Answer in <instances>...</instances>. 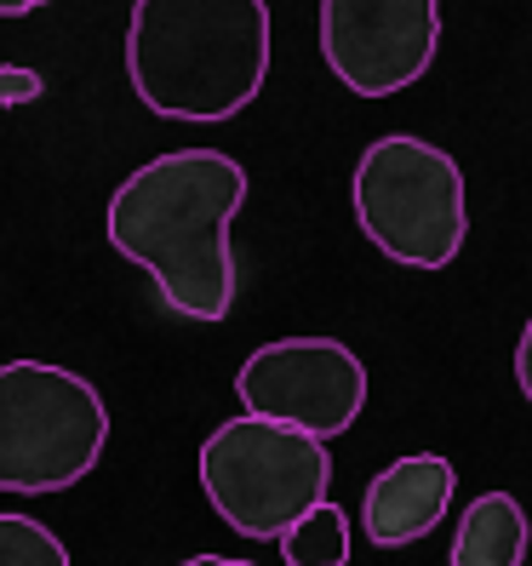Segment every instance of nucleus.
Here are the masks:
<instances>
[{"mask_svg":"<svg viewBox=\"0 0 532 566\" xmlns=\"http://www.w3.org/2000/svg\"><path fill=\"white\" fill-rule=\"evenodd\" d=\"M281 560L286 566H350V515L321 497L281 532Z\"/></svg>","mask_w":532,"mask_h":566,"instance_id":"obj_10","label":"nucleus"},{"mask_svg":"<svg viewBox=\"0 0 532 566\" xmlns=\"http://www.w3.org/2000/svg\"><path fill=\"white\" fill-rule=\"evenodd\" d=\"M452 486H458L452 458H441V452L395 458L389 470L373 475L367 497H361V526H367V538L378 549L418 544V538H429V532L447 521Z\"/></svg>","mask_w":532,"mask_h":566,"instance_id":"obj_8","label":"nucleus"},{"mask_svg":"<svg viewBox=\"0 0 532 566\" xmlns=\"http://www.w3.org/2000/svg\"><path fill=\"white\" fill-rule=\"evenodd\" d=\"M41 7H52V0H0V18H29Z\"/></svg>","mask_w":532,"mask_h":566,"instance_id":"obj_14","label":"nucleus"},{"mask_svg":"<svg viewBox=\"0 0 532 566\" xmlns=\"http://www.w3.org/2000/svg\"><path fill=\"white\" fill-rule=\"evenodd\" d=\"M515 384H521V395L532 401V315H526V326H521V344H515Z\"/></svg>","mask_w":532,"mask_h":566,"instance_id":"obj_13","label":"nucleus"},{"mask_svg":"<svg viewBox=\"0 0 532 566\" xmlns=\"http://www.w3.org/2000/svg\"><path fill=\"white\" fill-rule=\"evenodd\" d=\"M526 510L515 492H481L470 510L458 515L452 555L447 566H526Z\"/></svg>","mask_w":532,"mask_h":566,"instance_id":"obj_9","label":"nucleus"},{"mask_svg":"<svg viewBox=\"0 0 532 566\" xmlns=\"http://www.w3.org/2000/svg\"><path fill=\"white\" fill-rule=\"evenodd\" d=\"M441 0H321V57L355 97H389L429 75Z\"/></svg>","mask_w":532,"mask_h":566,"instance_id":"obj_7","label":"nucleus"},{"mask_svg":"<svg viewBox=\"0 0 532 566\" xmlns=\"http://www.w3.org/2000/svg\"><path fill=\"white\" fill-rule=\"evenodd\" d=\"M236 395L252 418H275L315 441H338L367 407V366L338 338H281L241 360Z\"/></svg>","mask_w":532,"mask_h":566,"instance_id":"obj_6","label":"nucleus"},{"mask_svg":"<svg viewBox=\"0 0 532 566\" xmlns=\"http://www.w3.org/2000/svg\"><path fill=\"white\" fill-rule=\"evenodd\" d=\"M184 566H252V560H229V555H195V560H184Z\"/></svg>","mask_w":532,"mask_h":566,"instance_id":"obj_15","label":"nucleus"},{"mask_svg":"<svg viewBox=\"0 0 532 566\" xmlns=\"http://www.w3.org/2000/svg\"><path fill=\"white\" fill-rule=\"evenodd\" d=\"M126 75L160 120H236L270 75V0H132Z\"/></svg>","mask_w":532,"mask_h":566,"instance_id":"obj_2","label":"nucleus"},{"mask_svg":"<svg viewBox=\"0 0 532 566\" xmlns=\"http://www.w3.org/2000/svg\"><path fill=\"white\" fill-rule=\"evenodd\" d=\"M109 441V407L81 373L52 360H0V492H70Z\"/></svg>","mask_w":532,"mask_h":566,"instance_id":"obj_4","label":"nucleus"},{"mask_svg":"<svg viewBox=\"0 0 532 566\" xmlns=\"http://www.w3.org/2000/svg\"><path fill=\"white\" fill-rule=\"evenodd\" d=\"M0 566H70V549L41 521L0 515Z\"/></svg>","mask_w":532,"mask_h":566,"instance_id":"obj_11","label":"nucleus"},{"mask_svg":"<svg viewBox=\"0 0 532 566\" xmlns=\"http://www.w3.org/2000/svg\"><path fill=\"white\" fill-rule=\"evenodd\" d=\"M247 207V166L223 149H173L109 195V247L155 275L184 321H223L236 304L229 223Z\"/></svg>","mask_w":532,"mask_h":566,"instance_id":"obj_1","label":"nucleus"},{"mask_svg":"<svg viewBox=\"0 0 532 566\" xmlns=\"http://www.w3.org/2000/svg\"><path fill=\"white\" fill-rule=\"evenodd\" d=\"M46 92V81L35 70H23V63H0V109H18V104H35Z\"/></svg>","mask_w":532,"mask_h":566,"instance_id":"obj_12","label":"nucleus"},{"mask_svg":"<svg viewBox=\"0 0 532 566\" xmlns=\"http://www.w3.org/2000/svg\"><path fill=\"white\" fill-rule=\"evenodd\" d=\"M355 223L389 263L447 270L470 241V189L463 166L429 138L389 132L355 160Z\"/></svg>","mask_w":532,"mask_h":566,"instance_id":"obj_3","label":"nucleus"},{"mask_svg":"<svg viewBox=\"0 0 532 566\" xmlns=\"http://www.w3.org/2000/svg\"><path fill=\"white\" fill-rule=\"evenodd\" d=\"M201 486L218 521L241 538L270 544L321 504L332 486V452L326 441L304 436L275 418H229L201 447Z\"/></svg>","mask_w":532,"mask_h":566,"instance_id":"obj_5","label":"nucleus"}]
</instances>
